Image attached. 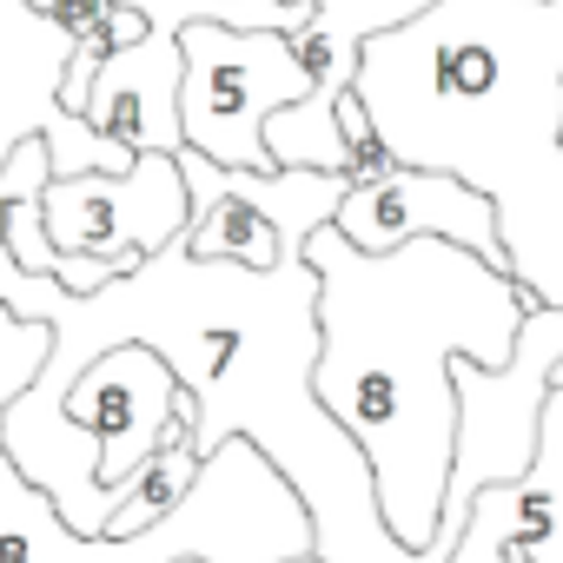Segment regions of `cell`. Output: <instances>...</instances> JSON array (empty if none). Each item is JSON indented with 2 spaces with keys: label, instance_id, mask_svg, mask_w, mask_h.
Returning <instances> with one entry per match:
<instances>
[{
  "label": "cell",
  "instance_id": "6da1fadb",
  "mask_svg": "<svg viewBox=\"0 0 563 563\" xmlns=\"http://www.w3.org/2000/svg\"><path fill=\"white\" fill-rule=\"evenodd\" d=\"M0 306L14 319L54 325L47 365L34 372V385H21V398L0 418V444H8L14 471L41 484L80 537H107V517L120 510V497L100 490L93 477L100 451L67 418V385L80 378L93 352L146 345L192 391L199 457H212L225 438H245L278 464V477L312 510L319 563H444L457 550L444 537H431L424 550H405L385 530L365 451L312 398V365H319L312 258H292L278 272H245V265L186 258V245L173 239L166 252L107 278L93 299H74L54 278L21 272L0 292Z\"/></svg>",
  "mask_w": 563,
  "mask_h": 563
},
{
  "label": "cell",
  "instance_id": "7a4b0ae2",
  "mask_svg": "<svg viewBox=\"0 0 563 563\" xmlns=\"http://www.w3.org/2000/svg\"><path fill=\"white\" fill-rule=\"evenodd\" d=\"M306 258L319 272L312 398L365 451L385 530L405 550H424L438 537L457 457L451 365H510L530 292L451 239L358 252L339 225H319Z\"/></svg>",
  "mask_w": 563,
  "mask_h": 563
},
{
  "label": "cell",
  "instance_id": "3957f363",
  "mask_svg": "<svg viewBox=\"0 0 563 563\" xmlns=\"http://www.w3.org/2000/svg\"><path fill=\"white\" fill-rule=\"evenodd\" d=\"M352 93L398 166L497 206L510 278L563 312V0H424L365 41Z\"/></svg>",
  "mask_w": 563,
  "mask_h": 563
},
{
  "label": "cell",
  "instance_id": "277c9868",
  "mask_svg": "<svg viewBox=\"0 0 563 563\" xmlns=\"http://www.w3.org/2000/svg\"><path fill=\"white\" fill-rule=\"evenodd\" d=\"M47 352H54V325L14 319L0 306V418L21 398V385H34ZM306 550H312V510L278 477V464L245 438H225L199 464L192 497L140 537H80L54 510V497L14 471L8 444H0V563H173V556L286 563Z\"/></svg>",
  "mask_w": 563,
  "mask_h": 563
},
{
  "label": "cell",
  "instance_id": "5b68a950",
  "mask_svg": "<svg viewBox=\"0 0 563 563\" xmlns=\"http://www.w3.org/2000/svg\"><path fill=\"white\" fill-rule=\"evenodd\" d=\"M179 133L192 153L232 173H278L265 146V120L306 100V67L292 60V34L278 27H219L192 21L179 34Z\"/></svg>",
  "mask_w": 563,
  "mask_h": 563
},
{
  "label": "cell",
  "instance_id": "8992f818",
  "mask_svg": "<svg viewBox=\"0 0 563 563\" xmlns=\"http://www.w3.org/2000/svg\"><path fill=\"white\" fill-rule=\"evenodd\" d=\"M556 365H563V312L556 306H530V319L517 325L510 365H497V372H484L471 358L451 365V385H457V457H451L444 517H438L444 543L464 537L471 497L484 484H510V477L530 471L537 411H543V391H550Z\"/></svg>",
  "mask_w": 563,
  "mask_h": 563
},
{
  "label": "cell",
  "instance_id": "52a82bcc",
  "mask_svg": "<svg viewBox=\"0 0 563 563\" xmlns=\"http://www.w3.org/2000/svg\"><path fill=\"white\" fill-rule=\"evenodd\" d=\"M179 179L192 192V219L179 232L186 258L212 265H245V272H278L306 258V239L332 225L345 199V173H312V166H278V173H232L212 166L206 153L179 146Z\"/></svg>",
  "mask_w": 563,
  "mask_h": 563
},
{
  "label": "cell",
  "instance_id": "ba28073f",
  "mask_svg": "<svg viewBox=\"0 0 563 563\" xmlns=\"http://www.w3.org/2000/svg\"><path fill=\"white\" fill-rule=\"evenodd\" d=\"M41 219L54 252L93 258L120 278L186 232L192 192L173 153H140L126 173H54L41 192Z\"/></svg>",
  "mask_w": 563,
  "mask_h": 563
},
{
  "label": "cell",
  "instance_id": "9c48e42d",
  "mask_svg": "<svg viewBox=\"0 0 563 563\" xmlns=\"http://www.w3.org/2000/svg\"><path fill=\"white\" fill-rule=\"evenodd\" d=\"M186 391L173 378V365L146 345H107L80 365V378L67 385V418L93 438L100 451V490L126 497L133 471L159 451V438L173 431Z\"/></svg>",
  "mask_w": 563,
  "mask_h": 563
},
{
  "label": "cell",
  "instance_id": "30bf717a",
  "mask_svg": "<svg viewBox=\"0 0 563 563\" xmlns=\"http://www.w3.org/2000/svg\"><path fill=\"white\" fill-rule=\"evenodd\" d=\"M332 225L358 252H398L411 239H451V245L477 252L484 265L510 272L504 239H497V206L477 186H464L451 173H431V166H398L372 186H345Z\"/></svg>",
  "mask_w": 563,
  "mask_h": 563
},
{
  "label": "cell",
  "instance_id": "8fae6325",
  "mask_svg": "<svg viewBox=\"0 0 563 563\" xmlns=\"http://www.w3.org/2000/svg\"><path fill=\"white\" fill-rule=\"evenodd\" d=\"M444 563H563V378L543 391L530 471L471 497L464 537Z\"/></svg>",
  "mask_w": 563,
  "mask_h": 563
},
{
  "label": "cell",
  "instance_id": "7c38bea8",
  "mask_svg": "<svg viewBox=\"0 0 563 563\" xmlns=\"http://www.w3.org/2000/svg\"><path fill=\"white\" fill-rule=\"evenodd\" d=\"M186 391V385H179ZM192 424H199V411H192V391H186V405H179V418H173V431L159 438V451L133 471V484H126V497H120V510L107 517V537H140V530H153V523H166L186 497H192V484H199V451H192Z\"/></svg>",
  "mask_w": 563,
  "mask_h": 563
},
{
  "label": "cell",
  "instance_id": "4fadbf2b",
  "mask_svg": "<svg viewBox=\"0 0 563 563\" xmlns=\"http://www.w3.org/2000/svg\"><path fill=\"white\" fill-rule=\"evenodd\" d=\"M27 8H34V14H54V8H60V0H27Z\"/></svg>",
  "mask_w": 563,
  "mask_h": 563
},
{
  "label": "cell",
  "instance_id": "5bb4252c",
  "mask_svg": "<svg viewBox=\"0 0 563 563\" xmlns=\"http://www.w3.org/2000/svg\"><path fill=\"white\" fill-rule=\"evenodd\" d=\"M286 563H319V556H312V550H306V556H286Z\"/></svg>",
  "mask_w": 563,
  "mask_h": 563
},
{
  "label": "cell",
  "instance_id": "9a60e30c",
  "mask_svg": "<svg viewBox=\"0 0 563 563\" xmlns=\"http://www.w3.org/2000/svg\"><path fill=\"white\" fill-rule=\"evenodd\" d=\"M173 563H199V556H173Z\"/></svg>",
  "mask_w": 563,
  "mask_h": 563
},
{
  "label": "cell",
  "instance_id": "2e32d148",
  "mask_svg": "<svg viewBox=\"0 0 563 563\" xmlns=\"http://www.w3.org/2000/svg\"><path fill=\"white\" fill-rule=\"evenodd\" d=\"M556 378H563V365H556Z\"/></svg>",
  "mask_w": 563,
  "mask_h": 563
}]
</instances>
